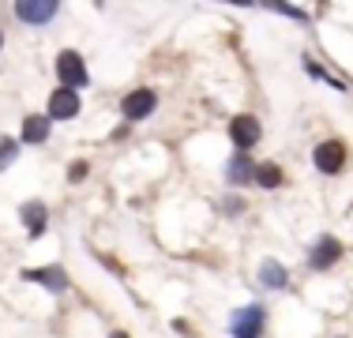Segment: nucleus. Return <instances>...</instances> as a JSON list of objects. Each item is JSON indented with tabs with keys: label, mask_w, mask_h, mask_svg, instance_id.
Here are the masks:
<instances>
[{
	"label": "nucleus",
	"mask_w": 353,
	"mask_h": 338,
	"mask_svg": "<svg viewBox=\"0 0 353 338\" xmlns=\"http://www.w3.org/2000/svg\"><path fill=\"white\" fill-rule=\"evenodd\" d=\"M252 184H256V188H263V192L282 188V184H285L282 166H279V162H259V166H256V173H252Z\"/></svg>",
	"instance_id": "14"
},
{
	"label": "nucleus",
	"mask_w": 353,
	"mask_h": 338,
	"mask_svg": "<svg viewBox=\"0 0 353 338\" xmlns=\"http://www.w3.org/2000/svg\"><path fill=\"white\" fill-rule=\"evenodd\" d=\"M158 109V95L150 87H136L132 95H124L121 98V117L128 124H136V121H147L150 113Z\"/></svg>",
	"instance_id": "7"
},
{
	"label": "nucleus",
	"mask_w": 353,
	"mask_h": 338,
	"mask_svg": "<svg viewBox=\"0 0 353 338\" xmlns=\"http://www.w3.org/2000/svg\"><path fill=\"white\" fill-rule=\"evenodd\" d=\"M109 338H128V335H124V331H113V335H109Z\"/></svg>",
	"instance_id": "22"
},
{
	"label": "nucleus",
	"mask_w": 353,
	"mask_h": 338,
	"mask_svg": "<svg viewBox=\"0 0 353 338\" xmlns=\"http://www.w3.org/2000/svg\"><path fill=\"white\" fill-rule=\"evenodd\" d=\"M79 109H83V98H79V90H72V87H53V95L46 101L49 121H75Z\"/></svg>",
	"instance_id": "6"
},
{
	"label": "nucleus",
	"mask_w": 353,
	"mask_h": 338,
	"mask_svg": "<svg viewBox=\"0 0 353 338\" xmlns=\"http://www.w3.org/2000/svg\"><path fill=\"white\" fill-rule=\"evenodd\" d=\"M301 64H305V72L312 75V79H319V83H327V87H334V90H346V83H342L339 75H331V72H327L323 64H316V61H312V57H308V53L301 57Z\"/></svg>",
	"instance_id": "15"
},
{
	"label": "nucleus",
	"mask_w": 353,
	"mask_h": 338,
	"mask_svg": "<svg viewBox=\"0 0 353 338\" xmlns=\"http://www.w3.org/2000/svg\"><path fill=\"white\" fill-rule=\"evenodd\" d=\"M57 87H72V90H83L90 87V72H87V61H83L75 49H64L57 53Z\"/></svg>",
	"instance_id": "2"
},
{
	"label": "nucleus",
	"mask_w": 353,
	"mask_h": 338,
	"mask_svg": "<svg viewBox=\"0 0 353 338\" xmlns=\"http://www.w3.org/2000/svg\"><path fill=\"white\" fill-rule=\"evenodd\" d=\"M87 173H90L87 158H79V162H72V166H68V184H79V181H87Z\"/></svg>",
	"instance_id": "18"
},
{
	"label": "nucleus",
	"mask_w": 353,
	"mask_h": 338,
	"mask_svg": "<svg viewBox=\"0 0 353 338\" xmlns=\"http://www.w3.org/2000/svg\"><path fill=\"white\" fill-rule=\"evenodd\" d=\"M222 4H233V8H256V0H222Z\"/></svg>",
	"instance_id": "20"
},
{
	"label": "nucleus",
	"mask_w": 353,
	"mask_h": 338,
	"mask_svg": "<svg viewBox=\"0 0 353 338\" xmlns=\"http://www.w3.org/2000/svg\"><path fill=\"white\" fill-rule=\"evenodd\" d=\"M252 173H256V162L248 158V150H237V155L225 162V184H230V188H245V184H252Z\"/></svg>",
	"instance_id": "12"
},
{
	"label": "nucleus",
	"mask_w": 353,
	"mask_h": 338,
	"mask_svg": "<svg viewBox=\"0 0 353 338\" xmlns=\"http://www.w3.org/2000/svg\"><path fill=\"white\" fill-rule=\"evenodd\" d=\"M230 139L237 150H252L259 139H263V124H259L256 113H237L230 121Z\"/></svg>",
	"instance_id": "9"
},
{
	"label": "nucleus",
	"mask_w": 353,
	"mask_h": 338,
	"mask_svg": "<svg viewBox=\"0 0 353 338\" xmlns=\"http://www.w3.org/2000/svg\"><path fill=\"white\" fill-rule=\"evenodd\" d=\"M128 128H132V124H128V121H124V124H117V132H113V139H124V135H128Z\"/></svg>",
	"instance_id": "21"
},
{
	"label": "nucleus",
	"mask_w": 353,
	"mask_h": 338,
	"mask_svg": "<svg viewBox=\"0 0 353 338\" xmlns=\"http://www.w3.org/2000/svg\"><path fill=\"white\" fill-rule=\"evenodd\" d=\"M267 327V308L263 304H245V308H233L230 316V338H263Z\"/></svg>",
	"instance_id": "3"
},
{
	"label": "nucleus",
	"mask_w": 353,
	"mask_h": 338,
	"mask_svg": "<svg viewBox=\"0 0 353 338\" xmlns=\"http://www.w3.org/2000/svg\"><path fill=\"white\" fill-rule=\"evenodd\" d=\"M0 49H4V30H0Z\"/></svg>",
	"instance_id": "23"
},
{
	"label": "nucleus",
	"mask_w": 353,
	"mask_h": 338,
	"mask_svg": "<svg viewBox=\"0 0 353 338\" xmlns=\"http://www.w3.org/2000/svg\"><path fill=\"white\" fill-rule=\"evenodd\" d=\"M19 222H23V230H27L30 241H38L41 233L49 230V207H46V199H27L19 207Z\"/></svg>",
	"instance_id": "10"
},
{
	"label": "nucleus",
	"mask_w": 353,
	"mask_h": 338,
	"mask_svg": "<svg viewBox=\"0 0 353 338\" xmlns=\"http://www.w3.org/2000/svg\"><path fill=\"white\" fill-rule=\"evenodd\" d=\"M49 132H53V121H49L46 113H27L19 124V143H27V147H41V143L49 139Z\"/></svg>",
	"instance_id": "11"
},
{
	"label": "nucleus",
	"mask_w": 353,
	"mask_h": 338,
	"mask_svg": "<svg viewBox=\"0 0 353 338\" xmlns=\"http://www.w3.org/2000/svg\"><path fill=\"white\" fill-rule=\"evenodd\" d=\"M61 8H64V0H12V12H15V19L23 23V27H49V23L61 15Z\"/></svg>",
	"instance_id": "1"
},
{
	"label": "nucleus",
	"mask_w": 353,
	"mask_h": 338,
	"mask_svg": "<svg viewBox=\"0 0 353 338\" xmlns=\"http://www.w3.org/2000/svg\"><path fill=\"white\" fill-rule=\"evenodd\" d=\"M342 252H346V248H342L339 237L323 233V237H316V244L308 248V267H312L316 275H323V270H331L342 259Z\"/></svg>",
	"instance_id": "8"
},
{
	"label": "nucleus",
	"mask_w": 353,
	"mask_h": 338,
	"mask_svg": "<svg viewBox=\"0 0 353 338\" xmlns=\"http://www.w3.org/2000/svg\"><path fill=\"white\" fill-rule=\"evenodd\" d=\"M222 210H225V215H241V210H245V199H241V196H225Z\"/></svg>",
	"instance_id": "19"
},
{
	"label": "nucleus",
	"mask_w": 353,
	"mask_h": 338,
	"mask_svg": "<svg viewBox=\"0 0 353 338\" xmlns=\"http://www.w3.org/2000/svg\"><path fill=\"white\" fill-rule=\"evenodd\" d=\"M256 278H259V286H263V290H271V293H279V290L290 286V270H285L279 259H263L259 270H256Z\"/></svg>",
	"instance_id": "13"
},
{
	"label": "nucleus",
	"mask_w": 353,
	"mask_h": 338,
	"mask_svg": "<svg viewBox=\"0 0 353 338\" xmlns=\"http://www.w3.org/2000/svg\"><path fill=\"white\" fill-rule=\"evenodd\" d=\"M259 8H271V12H279V15H285V19H297V23H308L312 15L308 12H301V8H293L290 0H256Z\"/></svg>",
	"instance_id": "16"
},
{
	"label": "nucleus",
	"mask_w": 353,
	"mask_h": 338,
	"mask_svg": "<svg viewBox=\"0 0 353 338\" xmlns=\"http://www.w3.org/2000/svg\"><path fill=\"white\" fill-rule=\"evenodd\" d=\"M94 4H98V8H105V0H94Z\"/></svg>",
	"instance_id": "24"
},
{
	"label": "nucleus",
	"mask_w": 353,
	"mask_h": 338,
	"mask_svg": "<svg viewBox=\"0 0 353 338\" xmlns=\"http://www.w3.org/2000/svg\"><path fill=\"white\" fill-rule=\"evenodd\" d=\"M19 147H23L19 139H12V135H0V173H4V169L12 166L15 158H19Z\"/></svg>",
	"instance_id": "17"
},
{
	"label": "nucleus",
	"mask_w": 353,
	"mask_h": 338,
	"mask_svg": "<svg viewBox=\"0 0 353 338\" xmlns=\"http://www.w3.org/2000/svg\"><path fill=\"white\" fill-rule=\"evenodd\" d=\"M346 158H350V150L342 139H323V143H316V150H312V166L323 177H339L342 169H346Z\"/></svg>",
	"instance_id": "4"
},
{
	"label": "nucleus",
	"mask_w": 353,
	"mask_h": 338,
	"mask_svg": "<svg viewBox=\"0 0 353 338\" xmlns=\"http://www.w3.org/2000/svg\"><path fill=\"white\" fill-rule=\"evenodd\" d=\"M19 278H23V282L41 286V290H49V293H68V290H72L68 270L57 267V264H49V267H23V270H19Z\"/></svg>",
	"instance_id": "5"
}]
</instances>
